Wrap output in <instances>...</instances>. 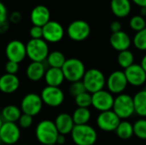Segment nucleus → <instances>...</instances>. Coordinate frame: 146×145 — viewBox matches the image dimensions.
Segmentation results:
<instances>
[{"instance_id":"nucleus-5","label":"nucleus","mask_w":146,"mask_h":145,"mask_svg":"<svg viewBox=\"0 0 146 145\" xmlns=\"http://www.w3.org/2000/svg\"><path fill=\"white\" fill-rule=\"evenodd\" d=\"M26 50L27 56H28L32 62H43L46 60L50 53L48 44L43 38H31L26 44Z\"/></svg>"},{"instance_id":"nucleus-20","label":"nucleus","mask_w":146,"mask_h":145,"mask_svg":"<svg viewBox=\"0 0 146 145\" xmlns=\"http://www.w3.org/2000/svg\"><path fill=\"white\" fill-rule=\"evenodd\" d=\"M54 123L58 131V133L64 135V136L70 134L75 126L74 123L72 115L67 113H62L58 115Z\"/></svg>"},{"instance_id":"nucleus-40","label":"nucleus","mask_w":146,"mask_h":145,"mask_svg":"<svg viewBox=\"0 0 146 145\" xmlns=\"http://www.w3.org/2000/svg\"><path fill=\"white\" fill-rule=\"evenodd\" d=\"M21 15L19 12L15 11V12H13L11 14V15H10V21H11V22H13V23H18V22L21 21Z\"/></svg>"},{"instance_id":"nucleus-38","label":"nucleus","mask_w":146,"mask_h":145,"mask_svg":"<svg viewBox=\"0 0 146 145\" xmlns=\"http://www.w3.org/2000/svg\"><path fill=\"white\" fill-rule=\"evenodd\" d=\"M8 17V10L4 3L0 1V26L6 23Z\"/></svg>"},{"instance_id":"nucleus-29","label":"nucleus","mask_w":146,"mask_h":145,"mask_svg":"<svg viewBox=\"0 0 146 145\" xmlns=\"http://www.w3.org/2000/svg\"><path fill=\"white\" fill-rule=\"evenodd\" d=\"M117 62L119 66L124 69H127L133 64H134V55L133 53L129 50H123L119 52L117 56Z\"/></svg>"},{"instance_id":"nucleus-36","label":"nucleus","mask_w":146,"mask_h":145,"mask_svg":"<svg viewBox=\"0 0 146 145\" xmlns=\"http://www.w3.org/2000/svg\"><path fill=\"white\" fill-rule=\"evenodd\" d=\"M30 36L33 39L43 38V28L38 26H33L30 29Z\"/></svg>"},{"instance_id":"nucleus-48","label":"nucleus","mask_w":146,"mask_h":145,"mask_svg":"<svg viewBox=\"0 0 146 145\" xmlns=\"http://www.w3.org/2000/svg\"><path fill=\"white\" fill-rule=\"evenodd\" d=\"M21 145H27V144H21Z\"/></svg>"},{"instance_id":"nucleus-30","label":"nucleus","mask_w":146,"mask_h":145,"mask_svg":"<svg viewBox=\"0 0 146 145\" xmlns=\"http://www.w3.org/2000/svg\"><path fill=\"white\" fill-rule=\"evenodd\" d=\"M133 135L139 139L146 140V119H139L133 124Z\"/></svg>"},{"instance_id":"nucleus-44","label":"nucleus","mask_w":146,"mask_h":145,"mask_svg":"<svg viewBox=\"0 0 146 145\" xmlns=\"http://www.w3.org/2000/svg\"><path fill=\"white\" fill-rule=\"evenodd\" d=\"M140 15L142 16V17H146V7H143V8H141V11H140Z\"/></svg>"},{"instance_id":"nucleus-33","label":"nucleus","mask_w":146,"mask_h":145,"mask_svg":"<svg viewBox=\"0 0 146 145\" xmlns=\"http://www.w3.org/2000/svg\"><path fill=\"white\" fill-rule=\"evenodd\" d=\"M129 26L133 31L138 32L145 29L146 27L145 19L144 17H142L140 15H134L130 19Z\"/></svg>"},{"instance_id":"nucleus-23","label":"nucleus","mask_w":146,"mask_h":145,"mask_svg":"<svg viewBox=\"0 0 146 145\" xmlns=\"http://www.w3.org/2000/svg\"><path fill=\"white\" fill-rule=\"evenodd\" d=\"M45 71L46 69L43 62H32L27 68L26 74L31 81L36 82L44 78Z\"/></svg>"},{"instance_id":"nucleus-39","label":"nucleus","mask_w":146,"mask_h":145,"mask_svg":"<svg viewBox=\"0 0 146 145\" xmlns=\"http://www.w3.org/2000/svg\"><path fill=\"white\" fill-rule=\"evenodd\" d=\"M110 30L112 32V33L115 32H118L120 31H121V23L118 21H114L110 23Z\"/></svg>"},{"instance_id":"nucleus-18","label":"nucleus","mask_w":146,"mask_h":145,"mask_svg":"<svg viewBox=\"0 0 146 145\" xmlns=\"http://www.w3.org/2000/svg\"><path fill=\"white\" fill-rule=\"evenodd\" d=\"M110 43L113 49L121 52L128 50L132 41L129 35L127 32L123 31H120L118 32H115L111 34L110 38Z\"/></svg>"},{"instance_id":"nucleus-8","label":"nucleus","mask_w":146,"mask_h":145,"mask_svg":"<svg viewBox=\"0 0 146 145\" xmlns=\"http://www.w3.org/2000/svg\"><path fill=\"white\" fill-rule=\"evenodd\" d=\"M40 97L43 103L49 107L56 108L63 103L65 96L60 87L46 85L41 91Z\"/></svg>"},{"instance_id":"nucleus-11","label":"nucleus","mask_w":146,"mask_h":145,"mask_svg":"<svg viewBox=\"0 0 146 145\" xmlns=\"http://www.w3.org/2000/svg\"><path fill=\"white\" fill-rule=\"evenodd\" d=\"M128 83L125 76L124 71H120V70L114 71L110 74V76L106 79V85L108 91L111 94L120 95L123 93Z\"/></svg>"},{"instance_id":"nucleus-34","label":"nucleus","mask_w":146,"mask_h":145,"mask_svg":"<svg viewBox=\"0 0 146 145\" xmlns=\"http://www.w3.org/2000/svg\"><path fill=\"white\" fill-rule=\"evenodd\" d=\"M85 91H86V90L85 88V85H84L82 80L72 83L70 87H69V92L74 97L79 96L80 94L85 92Z\"/></svg>"},{"instance_id":"nucleus-15","label":"nucleus","mask_w":146,"mask_h":145,"mask_svg":"<svg viewBox=\"0 0 146 145\" xmlns=\"http://www.w3.org/2000/svg\"><path fill=\"white\" fill-rule=\"evenodd\" d=\"M120 122L121 119L113 110L101 112L97 117V125L98 128L107 132H115Z\"/></svg>"},{"instance_id":"nucleus-26","label":"nucleus","mask_w":146,"mask_h":145,"mask_svg":"<svg viewBox=\"0 0 146 145\" xmlns=\"http://www.w3.org/2000/svg\"><path fill=\"white\" fill-rule=\"evenodd\" d=\"M115 132L121 139H130L133 136V125L127 121H121Z\"/></svg>"},{"instance_id":"nucleus-41","label":"nucleus","mask_w":146,"mask_h":145,"mask_svg":"<svg viewBox=\"0 0 146 145\" xmlns=\"http://www.w3.org/2000/svg\"><path fill=\"white\" fill-rule=\"evenodd\" d=\"M66 142V138L64 135H62V134H59L58 137H57V139H56V144L59 145H63Z\"/></svg>"},{"instance_id":"nucleus-31","label":"nucleus","mask_w":146,"mask_h":145,"mask_svg":"<svg viewBox=\"0 0 146 145\" xmlns=\"http://www.w3.org/2000/svg\"><path fill=\"white\" fill-rule=\"evenodd\" d=\"M133 44L138 50L146 51V27L136 32L133 38Z\"/></svg>"},{"instance_id":"nucleus-22","label":"nucleus","mask_w":146,"mask_h":145,"mask_svg":"<svg viewBox=\"0 0 146 145\" xmlns=\"http://www.w3.org/2000/svg\"><path fill=\"white\" fill-rule=\"evenodd\" d=\"M110 8L112 13L119 18L127 17L132 9L130 0H111Z\"/></svg>"},{"instance_id":"nucleus-47","label":"nucleus","mask_w":146,"mask_h":145,"mask_svg":"<svg viewBox=\"0 0 146 145\" xmlns=\"http://www.w3.org/2000/svg\"><path fill=\"white\" fill-rule=\"evenodd\" d=\"M47 145H56V144H47Z\"/></svg>"},{"instance_id":"nucleus-6","label":"nucleus","mask_w":146,"mask_h":145,"mask_svg":"<svg viewBox=\"0 0 146 145\" xmlns=\"http://www.w3.org/2000/svg\"><path fill=\"white\" fill-rule=\"evenodd\" d=\"M112 110L121 120L130 118L135 113L133 97L124 93L118 95L115 97Z\"/></svg>"},{"instance_id":"nucleus-12","label":"nucleus","mask_w":146,"mask_h":145,"mask_svg":"<svg viewBox=\"0 0 146 145\" xmlns=\"http://www.w3.org/2000/svg\"><path fill=\"white\" fill-rule=\"evenodd\" d=\"M5 55L9 61L20 63L27 56L26 44L20 40H11L6 45Z\"/></svg>"},{"instance_id":"nucleus-45","label":"nucleus","mask_w":146,"mask_h":145,"mask_svg":"<svg viewBox=\"0 0 146 145\" xmlns=\"http://www.w3.org/2000/svg\"><path fill=\"white\" fill-rule=\"evenodd\" d=\"M3 119H2V118H0V128H1V126H2V125H3Z\"/></svg>"},{"instance_id":"nucleus-46","label":"nucleus","mask_w":146,"mask_h":145,"mask_svg":"<svg viewBox=\"0 0 146 145\" xmlns=\"http://www.w3.org/2000/svg\"><path fill=\"white\" fill-rule=\"evenodd\" d=\"M145 90H146V82H145Z\"/></svg>"},{"instance_id":"nucleus-21","label":"nucleus","mask_w":146,"mask_h":145,"mask_svg":"<svg viewBox=\"0 0 146 145\" xmlns=\"http://www.w3.org/2000/svg\"><path fill=\"white\" fill-rule=\"evenodd\" d=\"M44 79L48 86L54 87H59L65 79L62 68H49L45 71Z\"/></svg>"},{"instance_id":"nucleus-17","label":"nucleus","mask_w":146,"mask_h":145,"mask_svg":"<svg viewBox=\"0 0 146 145\" xmlns=\"http://www.w3.org/2000/svg\"><path fill=\"white\" fill-rule=\"evenodd\" d=\"M30 19L33 26L43 27L46 23L50 21V12L44 5L35 6L30 14Z\"/></svg>"},{"instance_id":"nucleus-37","label":"nucleus","mask_w":146,"mask_h":145,"mask_svg":"<svg viewBox=\"0 0 146 145\" xmlns=\"http://www.w3.org/2000/svg\"><path fill=\"white\" fill-rule=\"evenodd\" d=\"M5 68L6 73H9V74H16V73L19 70V63L8 61L6 62V64H5V68Z\"/></svg>"},{"instance_id":"nucleus-32","label":"nucleus","mask_w":146,"mask_h":145,"mask_svg":"<svg viewBox=\"0 0 146 145\" xmlns=\"http://www.w3.org/2000/svg\"><path fill=\"white\" fill-rule=\"evenodd\" d=\"M74 101L78 108H89L92 106V94L85 91L74 97Z\"/></svg>"},{"instance_id":"nucleus-43","label":"nucleus","mask_w":146,"mask_h":145,"mask_svg":"<svg viewBox=\"0 0 146 145\" xmlns=\"http://www.w3.org/2000/svg\"><path fill=\"white\" fill-rule=\"evenodd\" d=\"M140 66L142 67V68L145 70V72L146 73V54L143 56V58H142V60H141Z\"/></svg>"},{"instance_id":"nucleus-1","label":"nucleus","mask_w":146,"mask_h":145,"mask_svg":"<svg viewBox=\"0 0 146 145\" xmlns=\"http://www.w3.org/2000/svg\"><path fill=\"white\" fill-rule=\"evenodd\" d=\"M58 135V131L52 121H41L36 126L35 136L41 144H56Z\"/></svg>"},{"instance_id":"nucleus-24","label":"nucleus","mask_w":146,"mask_h":145,"mask_svg":"<svg viewBox=\"0 0 146 145\" xmlns=\"http://www.w3.org/2000/svg\"><path fill=\"white\" fill-rule=\"evenodd\" d=\"M133 99L134 112L141 117H146V90L138 91Z\"/></svg>"},{"instance_id":"nucleus-28","label":"nucleus","mask_w":146,"mask_h":145,"mask_svg":"<svg viewBox=\"0 0 146 145\" xmlns=\"http://www.w3.org/2000/svg\"><path fill=\"white\" fill-rule=\"evenodd\" d=\"M65 56L62 52L58 50H54L52 52H50L46 61L50 68H62L64 62H66Z\"/></svg>"},{"instance_id":"nucleus-4","label":"nucleus","mask_w":146,"mask_h":145,"mask_svg":"<svg viewBox=\"0 0 146 145\" xmlns=\"http://www.w3.org/2000/svg\"><path fill=\"white\" fill-rule=\"evenodd\" d=\"M62 71L65 79L74 83L82 80L86 70L82 61L77 58H69L64 62L62 67Z\"/></svg>"},{"instance_id":"nucleus-42","label":"nucleus","mask_w":146,"mask_h":145,"mask_svg":"<svg viewBox=\"0 0 146 145\" xmlns=\"http://www.w3.org/2000/svg\"><path fill=\"white\" fill-rule=\"evenodd\" d=\"M136 5L139 6L140 8L146 7V0H132Z\"/></svg>"},{"instance_id":"nucleus-2","label":"nucleus","mask_w":146,"mask_h":145,"mask_svg":"<svg viewBox=\"0 0 146 145\" xmlns=\"http://www.w3.org/2000/svg\"><path fill=\"white\" fill-rule=\"evenodd\" d=\"M70 134L76 145H94L98 139L96 130L88 124L74 126Z\"/></svg>"},{"instance_id":"nucleus-3","label":"nucleus","mask_w":146,"mask_h":145,"mask_svg":"<svg viewBox=\"0 0 146 145\" xmlns=\"http://www.w3.org/2000/svg\"><path fill=\"white\" fill-rule=\"evenodd\" d=\"M82 82L87 92L93 94L104 90L106 85V78L104 73L98 68H91L86 71Z\"/></svg>"},{"instance_id":"nucleus-25","label":"nucleus","mask_w":146,"mask_h":145,"mask_svg":"<svg viewBox=\"0 0 146 145\" xmlns=\"http://www.w3.org/2000/svg\"><path fill=\"white\" fill-rule=\"evenodd\" d=\"M1 115L4 122L15 123L21 115V110L15 105H7L3 109Z\"/></svg>"},{"instance_id":"nucleus-27","label":"nucleus","mask_w":146,"mask_h":145,"mask_svg":"<svg viewBox=\"0 0 146 145\" xmlns=\"http://www.w3.org/2000/svg\"><path fill=\"white\" fill-rule=\"evenodd\" d=\"M92 114L89 109L87 108H77L72 115L74 123L75 126L86 125L89 122Z\"/></svg>"},{"instance_id":"nucleus-7","label":"nucleus","mask_w":146,"mask_h":145,"mask_svg":"<svg viewBox=\"0 0 146 145\" xmlns=\"http://www.w3.org/2000/svg\"><path fill=\"white\" fill-rule=\"evenodd\" d=\"M67 32L72 40L80 42L86 40L89 37L91 33V27L86 21L76 20L68 25Z\"/></svg>"},{"instance_id":"nucleus-19","label":"nucleus","mask_w":146,"mask_h":145,"mask_svg":"<svg viewBox=\"0 0 146 145\" xmlns=\"http://www.w3.org/2000/svg\"><path fill=\"white\" fill-rule=\"evenodd\" d=\"M20 79L16 74L4 73L0 77V91L5 94L15 92L20 87Z\"/></svg>"},{"instance_id":"nucleus-13","label":"nucleus","mask_w":146,"mask_h":145,"mask_svg":"<svg viewBox=\"0 0 146 145\" xmlns=\"http://www.w3.org/2000/svg\"><path fill=\"white\" fill-rule=\"evenodd\" d=\"M21 138V130L17 124L3 122L0 128V140L7 145L16 144Z\"/></svg>"},{"instance_id":"nucleus-14","label":"nucleus","mask_w":146,"mask_h":145,"mask_svg":"<svg viewBox=\"0 0 146 145\" xmlns=\"http://www.w3.org/2000/svg\"><path fill=\"white\" fill-rule=\"evenodd\" d=\"M43 39L48 43H58L64 37L63 26L57 21H50L43 27Z\"/></svg>"},{"instance_id":"nucleus-9","label":"nucleus","mask_w":146,"mask_h":145,"mask_svg":"<svg viewBox=\"0 0 146 145\" xmlns=\"http://www.w3.org/2000/svg\"><path fill=\"white\" fill-rule=\"evenodd\" d=\"M43 102L39 95L28 93L24 96L21 103V110L23 114L35 116L38 115L43 108Z\"/></svg>"},{"instance_id":"nucleus-16","label":"nucleus","mask_w":146,"mask_h":145,"mask_svg":"<svg viewBox=\"0 0 146 145\" xmlns=\"http://www.w3.org/2000/svg\"><path fill=\"white\" fill-rule=\"evenodd\" d=\"M128 85L135 87L141 86L146 82V73L140 64H133L124 71Z\"/></svg>"},{"instance_id":"nucleus-35","label":"nucleus","mask_w":146,"mask_h":145,"mask_svg":"<svg viewBox=\"0 0 146 145\" xmlns=\"http://www.w3.org/2000/svg\"><path fill=\"white\" fill-rule=\"evenodd\" d=\"M19 126L22 128H29L32 125H33V117L31 116V115H26V114H21L19 121Z\"/></svg>"},{"instance_id":"nucleus-10","label":"nucleus","mask_w":146,"mask_h":145,"mask_svg":"<svg viewBox=\"0 0 146 145\" xmlns=\"http://www.w3.org/2000/svg\"><path fill=\"white\" fill-rule=\"evenodd\" d=\"M115 97L109 91L101 90L92 94V106L101 112L112 110Z\"/></svg>"}]
</instances>
